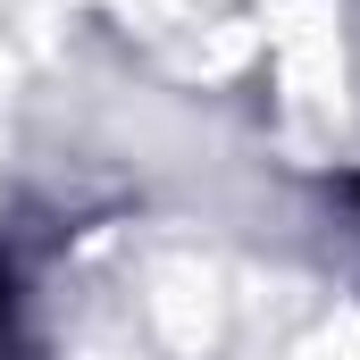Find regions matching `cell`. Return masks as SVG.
<instances>
[{"label": "cell", "mask_w": 360, "mask_h": 360, "mask_svg": "<svg viewBox=\"0 0 360 360\" xmlns=\"http://www.w3.org/2000/svg\"><path fill=\"white\" fill-rule=\"evenodd\" d=\"M17 352H25V269L0 243V360H17Z\"/></svg>", "instance_id": "1"}, {"label": "cell", "mask_w": 360, "mask_h": 360, "mask_svg": "<svg viewBox=\"0 0 360 360\" xmlns=\"http://www.w3.org/2000/svg\"><path fill=\"white\" fill-rule=\"evenodd\" d=\"M344 201H352V210H360V168H352V176H344Z\"/></svg>", "instance_id": "2"}]
</instances>
